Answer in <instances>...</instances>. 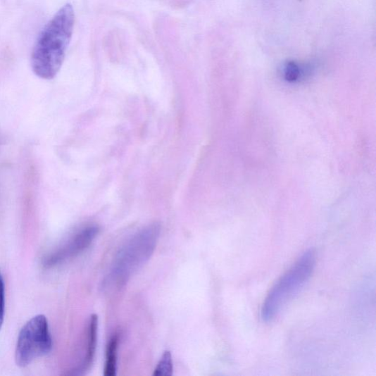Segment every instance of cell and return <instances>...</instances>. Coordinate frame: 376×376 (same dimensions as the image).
I'll list each match as a JSON object with an SVG mask.
<instances>
[{
  "label": "cell",
  "mask_w": 376,
  "mask_h": 376,
  "mask_svg": "<svg viewBox=\"0 0 376 376\" xmlns=\"http://www.w3.org/2000/svg\"><path fill=\"white\" fill-rule=\"evenodd\" d=\"M75 11L71 4L63 6L44 27L31 56L32 71L44 80H53L63 63L75 26Z\"/></svg>",
  "instance_id": "cell-1"
},
{
  "label": "cell",
  "mask_w": 376,
  "mask_h": 376,
  "mask_svg": "<svg viewBox=\"0 0 376 376\" xmlns=\"http://www.w3.org/2000/svg\"><path fill=\"white\" fill-rule=\"evenodd\" d=\"M161 231L158 224H153L134 234L127 242L115 256L104 280V288H118L127 282L155 251Z\"/></svg>",
  "instance_id": "cell-2"
},
{
  "label": "cell",
  "mask_w": 376,
  "mask_h": 376,
  "mask_svg": "<svg viewBox=\"0 0 376 376\" xmlns=\"http://www.w3.org/2000/svg\"><path fill=\"white\" fill-rule=\"evenodd\" d=\"M315 253L305 252L272 287L262 307L261 317L265 322L275 319L311 280L315 266Z\"/></svg>",
  "instance_id": "cell-3"
},
{
  "label": "cell",
  "mask_w": 376,
  "mask_h": 376,
  "mask_svg": "<svg viewBox=\"0 0 376 376\" xmlns=\"http://www.w3.org/2000/svg\"><path fill=\"white\" fill-rule=\"evenodd\" d=\"M53 348V340L46 318L39 315L30 320L19 334L15 351L17 365L25 368L36 358L49 353Z\"/></svg>",
  "instance_id": "cell-4"
},
{
  "label": "cell",
  "mask_w": 376,
  "mask_h": 376,
  "mask_svg": "<svg viewBox=\"0 0 376 376\" xmlns=\"http://www.w3.org/2000/svg\"><path fill=\"white\" fill-rule=\"evenodd\" d=\"M99 232V227L89 226L81 230L56 252L45 259L44 266L50 268L70 259L87 249Z\"/></svg>",
  "instance_id": "cell-5"
},
{
  "label": "cell",
  "mask_w": 376,
  "mask_h": 376,
  "mask_svg": "<svg viewBox=\"0 0 376 376\" xmlns=\"http://www.w3.org/2000/svg\"><path fill=\"white\" fill-rule=\"evenodd\" d=\"M98 316H91L87 332V349L81 365L75 370V375H81L87 371L93 363L97 344Z\"/></svg>",
  "instance_id": "cell-6"
},
{
  "label": "cell",
  "mask_w": 376,
  "mask_h": 376,
  "mask_svg": "<svg viewBox=\"0 0 376 376\" xmlns=\"http://www.w3.org/2000/svg\"><path fill=\"white\" fill-rule=\"evenodd\" d=\"M118 341L119 339L117 333L113 334L108 341L104 370V375L106 376H115L116 375Z\"/></svg>",
  "instance_id": "cell-7"
},
{
  "label": "cell",
  "mask_w": 376,
  "mask_h": 376,
  "mask_svg": "<svg viewBox=\"0 0 376 376\" xmlns=\"http://www.w3.org/2000/svg\"><path fill=\"white\" fill-rule=\"evenodd\" d=\"M173 362L172 353L170 351H165L161 358L157 367L153 371V375H173Z\"/></svg>",
  "instance_id": "cell-8"
},
{
  "label": "cell",
  "mask_w": 376,
  "mask_h": 376,
  "mask_svg": "<svg viewBox=\"0 0 376 376\" xmlns=\"http://www.w3.org/2000/svg\"><path fill=\"white\" fill-rule=\"evenodd\" d=\"M6 289L4 280L0 271V330H1L5 318Z\"/></svg>",
  "instance_id": "cell-9"
},
{
  "label": "cell",
  "mask_w": 376,
  "mask_h": 376,
  "mask_svg": "<svg viewBox=\"0 0 376 376\" xmlns=\"http://www.w3.org/2000/svg\"><path fill=\"white\" fill-rule=\"evenodd\" d=\"M299 75L300 68L296 64L294 63L287 64L285 68V76L287 80H295L299 77Z\"/></svg>",
  "instance_id": "cell-10"
}]
</instances>
